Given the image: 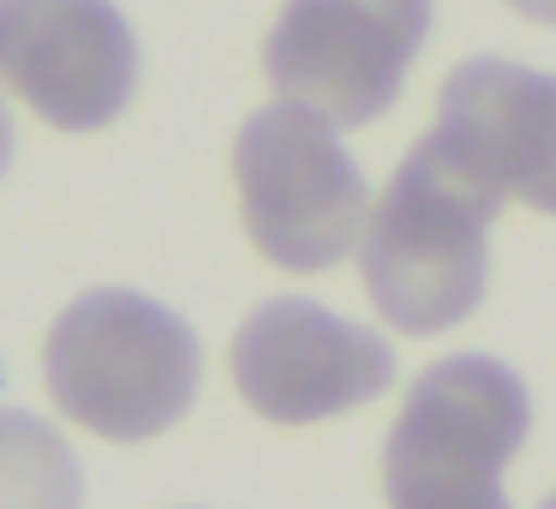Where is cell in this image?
I'll return each mask as SVG.
<instances>
[{
    "label": "cell",
    "mask_w": 556,
    "mask_h": 509,
    "mask_svg": "<svg viewBox=\"0 0 556 509\" xmlns=\"http://www.w3.org/2000/svg\"><path fill=\"white\" fill-rule=\"evenodd\" d=\"M496 210L503 193L437 126L407 150L359 240L365 294L401 336H443L479 312Z\"/></svg>",
    "instance_id": "1"
},
{
    "label": "cell",
    "mask_w": 556,
    "mask_h": 509,
    "mask_svg": "<svg viewBox=\"0 0 556 509\" xmlns=\"http://www.w3.org/2000/svg\"><path fill=\"white\" fill-rule=\"evenodd\" d=\"M204 353L180 312L132 288H90L54 318L42 377L66 420L109 444H144L180 425L198 396Z\"/></svg>",
    "instance_id": "2"
},
{
    "label": "cell",
    "mask_w": 556,
    "mask_h": 509,
    "mask_svg": "<svg viewBox=\"0 0 556 509\" xmlns=\"http://www.w3.org/2000/svg\"><path fill=\"white\" fill-rule=\"evenodd\" d=\"M532 432L527 384L491 353L425 365L383 444L389 509H508L503 473Z\"/></svg>",
    "instance_id": "3"
},
{
    "label": "cell",
    "mask_w": 556,
    "mask_h": 509,
    "mask_svg": "<svg viewBox=\"0 0 556 509\" xmlns=\"http://www.w3.org/2000/svg\"><path fill=\"white\" fill-rule=\"evenodd\" d=\"M233 186L252 246L276 270H329L365 240V174L336 126L300 102L257 109L233 138Z\"/></svg>",
    "instance_id": "4"
},
{
    "label": "cell",
    "mask_w": 556,
    "mask_h": 509,
    "mask_svg": "<svg viewBox=\"0 0 556 509\" xmlns=\"http://www.w3.org/2000/svg\"><path fill=\"white\" fill-rule=\"evenodd\" d=\"M425 30L431 0H288L264 42V78L329 126H371L401 97Z\"/></svg>",
    "instance_id": "5"
},
{
    "label": "cell",
    "mask_w": 556,
    "mask_h": 509,
    "mask_svg": "<svg viewBox=\"0 0 556 509\" xmlns=\"http://www.w3.org/2000/svg\"><path fill=\"white\" fill-rule=\"evenodd\" d=\"M228 365L245 408L269 425L336 420L395 384L389 342L312 300H264L240 324Z\"/></svg>",
    "instance_id": "6"
},
{
    "label": "cell",
    "mask_w": 556,
    "mask_h": 509,
    "mask_svg": "<svg viewBox=\"0 0 556 509\" xmlns=\"http://www.w3.org/2000/svg\"><path fill=\"white\" fill-rule=\"evenodd\" d=\"M0 90L61 133H97L138 90L132 25L114 0H0Z\"/></svg>",
    "instance_id": "7"
},
{
    "label": "cell",
    "mask_w": 556,
    "mask_h": 509,
    "mask_svg": "<svg viewBox=\"0 0 556 509\" xmlns=\"http://www.w3.org/2000/svg\"><path fill=\"white\" fill-rule=\"evenodd\" d=\"M437 133L503 198L556 216V73L460 61L437 90Z\"/></svg>",
    "instance_id": "8"
},
{
    "label": "cell",
    "mask_w": 556,
    "mask_h": 509,
    "mask_svg": "<svg viewBox=\"0 0 556 509\" xmlns=\"http://www.w3.org/2000/svg\"><path fill=\"white\" fill-rule=\"evenodd\" d=\"M0 509H85L78 456L25 408H0Z\"/></svg>",
    "instance_id": "9"
},
{
    "label": "cell",
    "mask_w": 556,
    "mask_h": 509,
    "mask_svg": "<svg viewBox=\"0 0 556 509\" xmlns=\"http://www.w3.org/2000/svg\"><path fill=\"white\" fill-rule=\"evenodd\" d=\"M503 7H515V13L532 18V25H556V0H503Z\"/></svg>",
    "instance_id": "10"
},
{
    "label": "cell",
    "mask_w": 556,
    "mask_h": 509,
    "mask_svg": "<svg viewBox=\"0 0 556 509\" xmlns=\"http://www.w3.org/2000/svg\"><path fill=\"white\" fill-rule=\"evenodd\" d=\"M7 162H13V121L0 109V174H7Z\"/></svg>",
    "instance_id": "11"
},
{
    "label": "cell",
    "mask_w": 556,
    "mask_h": 509,
    "mask_svg": "<svg viewBox=\"0 0 556 509\" xmlns=\"http://www.w3.org/2000/svg\"><path fill=\"white\" fill-rule=\"evenodd\" d=\"M539 509H556V492H551V497H544V504H539Z\"/></svg>",
    "instance_id": "12"
}]
</instances>
